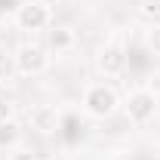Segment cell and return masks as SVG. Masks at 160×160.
I'll return each mask as SVG.
<instances>
[{"instance_id": "5b68a950", "label": "cell", "mask_w": 160, "mask_h": 160, "mask_svg": "<svg viewBox=\"0 0 160 160\" xmlns=\"http://www.w3.org/2000/svg\"><path fill=\"white\" fill-rule=\"evenodd\" d=\"M96 68H99L105 77L123 74V68H126V49L117 46V43H105L99 49V56H96Z\"/></svg>"}, {"instance_id": "7c38bea8", "label": "cell", "mask_w": 160, "mask_h": 160, "mask_svg": "<svg viewBox=\"0 0 160 160\" xmlns=\"http://www.w3.org/2000/svg\"><path fill=\"white\" fill-rule=\"evenodd\" d=\"M9 160H34V154H31V151H25V148H12Z\"/></svg>"}, {"instance_id": "30bf717a", "label": "cell", "mask_w": 160, "mask_h": 160, "mask_svg": "<svg viewBox=\"0 0 160 160\" xmlns=\"http://www.w3.org/2000/svg\"><path fill=\"white\" fill-rule=\"evenodd\" d=\"M12 114H16V105H12L9 99H3V96H0V123L12 120Z\"/></svg>"}, {"instance_id": "277c9868", "label": "cell", "mask_w": 160, "mask_h": 160, "mask_svg": "<svg viewBox=\"0 0 160 160\" xmlns=\"http://www.w3.org/2000/svg\"><path fill=\"white\" fill-rule=\"evenodd\" d=\"M49 6L46 3H40V0H25L16 6V28L19 31H43V28H49Z\"/></svg>"}, {"instance_id": "7a4b0ae2", "label": "cell", "mask_w": 160, "mask_h": 160, "mask_svg": "<svg viewBox=\"0 0 160 160\" xmlns=\"http://www.w3.org/2000/svg\"><path fill=\"white\" fill-rule=\"evenodd\" d=\"M12 62H16V71H19V74L37 77V74H43V71L49 68L52 56H49V49H43V46H37V43H25V46L16 49Z\"/></svg>"}, {"instance_id": "8fae6325", "label": "cell", "mask_w": 160, "mask_h": 160, "mask_svg": "<svg viewBox=\"0 0 160 160\" xmlns=\"http://www.w3.org/2000/svg\"><path fill=\"white\" fill-rule=\"evenodd\" d=\"M142 12L145 16H160V0H142Z\"/></svg>"}, {"instance_id": "4fadbf2b", "label": "cell", "mask_w": 160, "mask_h": 160, "mask_svg": "<svg viewBox=\"0 0 160 160\" xmlns=\"http://www.w3.org/2000/svg\"><path fill=\"white\" fill-rule=\"evenodd\" d=\"M3 65H6V46L0 43V68H3Z\"/></svg>"}, {"instance_id": "5bb4252c", "label": "cell", "mask_w": 160, "mask_h": 160, "mask_svg": "<svg viewBox=\"0 0 160 160\" xmlns=\"http://www.w3.org/2000/svg\"><path fill=\"white\" fill-rule=\"evenodd\" d=\"M40 3H46V6H52V3H59V0H40Z\"/></svg>"}, {"instance_id": "3957f363", "label": "cell", "mask_w": 160, "mask_h": 160, "mask_svg": "<svg viewBox=\"0 0 160 160\" xmlns=\"http://www.w3.org/2000/svg\"><path fill=\"white\" fill-rule=\"evenodd\" d=\"M123 111H126L129 123H136V126H145L148 120H154V114H157V96H154L151 89L139 86V89H132V92L126 96V105H123Z\"/></svg>"}, {"instance_id": "6da1fadb", "label": "cell", "mask_w": 160, "mask_h": 160, "mask_svg": "<svg viewBox=\"0 0 160 160\" xmlns=\"http://www.w3.org/2000/svg\"><path fill=\"white\" fill-rule=\"evenodd\" d=\"M117 105H120V99H117V92H114L111 83H89L83 89V111L96 120L111 117L117 111Z\"/></svg>"}, {"instance_id": "ba28073f", "label": "cell", "mask_w": 160, "mask_h": 160, "mask_svg": "<svg viewBox=\"0 0 160 160\" xmlns=\"http://www.w3.org/2000/svg\"><path fill=\"white\" fill-rule=\"evenodd\" d=\"M22 142V129L16 120H6V123H0V148H6V151H12V148H19Z\"/></svg>"}, {"instance_id": "9c48e42d", "label": "cell", "mask_w": 160, "mask_h": 160, "mask_svg": "<svg viewBox=\"0 0 160 160\" xmlns=\"http://www.w3.org/2000/svg\"><path fill=\"white\" fill-rule=\"evenodd\" d=\"M145 46H148L154 56H160V25H151V28L145 31Z\"/></svg>"}, {"instance_id": "8992f818", "label": "cell", "mask_w": 160, "mask_h": 160, "mask_svg": "<svg viewBox=\"0 0 160 160\" xmlns=\"http://www.w3.org/2000/svg\"><path fill=\"white\" fill-rule=\"evenodd\" d=\"M28 123H31V129H34V132L49 136V132H56V129H59V114H56V108H52V105H34V108H31V114H28Z\"/></svg>"}, {"instance_id": "52a82bcc", "label": "cell", "mask_w": 160, "mask_h": 160, "mask_svg": "<svg viewBox=\"0 0 160 160\" xmlns=\"http://www.w3.org/2000/svg\"><path fill=\"white\" fill-rule=\"evenodd\" d=\"M46 43H49V52H68V49H74V43H77V34L71 31V28H65V25H56V28H49L46 31Z\"/></svg>"}]
</instances>
